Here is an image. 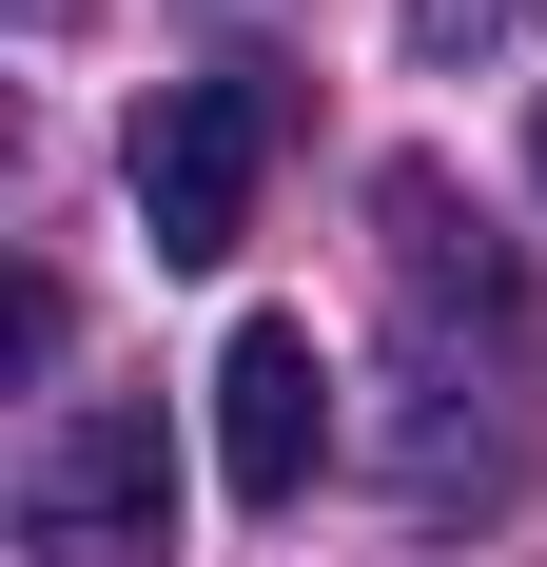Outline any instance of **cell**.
Segmentation results:
<instances>
[{"label":"cell","instance_id":"6da1fadb","mask_svg":"<svg viewBox=\"0 0 547 567\" xmlns=\"http://www.w3.org/2000/svg\"><path fill=\"white\" fill-rule=\"evenodd\" d=\"M255 176H274V79L255 59L157 79V117H137V235H157L176 275H216L235 235H255Z\"/></svg>","mask_w":547,"mask_h":567},{"label":"cell","instance_id":"7a4b0ae2","mask_svg":"<svg viewBox=\"0 0 547 567\" xmlns=\"http://www.w3.org/2000/svg\"><path fill=\"white\" fill-rule=\"evenodd\" d=\"M20 548H40V567H157L176 548L157 411H59L40 451H20Z\"/></svg>","mask_w":547,"mask_h":567},{"label":"cell","instance_id":"3957f363","mask_svg":"<svg viewBox=\"0 0 547 567\" xmlns=\"http://www.w3.org/2000/svg\"><path fill=\"white\" fill-rule=\"evenodd\" d=\"M216 470H235V509H313V470H332V372L293 313H235L216 352Z\"/></svg>","mask_w":547,"mask_h":567},{"label":"cell","instance_id":"277c9868","mask_svg":"<svg viewBox=\"0 0 547 567\" xmlns=\"http://www.w3.org/2000/svg\"><path fill=\"white\" fill-rule=\"evenodd\" d=\"M372 216H391V293H411V333H431V352H450V333H489V352L528 333V275H508V235L469 216L431 157H391V176H372Z\"/></svg>","mask_w":547,"mask_h":567},{"label":"cell","instance_id":"5b68a950","mask_svg":"<svg viewBox=\"0 0 547 567\" xmlns=\"http://www.w3.org/2000/svg\"><path fill=\"white\" fill-rule=\"evenodd\" d=\"M547 0H411V59H489V40H528Z\"/></svg>","mask_w":547,"mask_h":567}]
</instances>
